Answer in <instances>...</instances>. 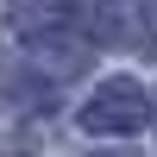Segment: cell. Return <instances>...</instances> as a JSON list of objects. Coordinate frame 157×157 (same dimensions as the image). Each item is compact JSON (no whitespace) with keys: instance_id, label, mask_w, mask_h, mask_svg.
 I'll return each mask as SVG.
<instances>
[{"instance_id":"obj_4","label":"cell","mask_w":157,"mask_h":157,"mask_svg":"<svg viewBox=\"0 0 157 157\" xmlns=\"http://www.w3.org/2000/svg\"><path fill=\"white\" fill-rule=\"evenodd\" d=\"M113 157H126V151H113Z\"/></svg>"},{"instance_id":"obj_2","label":"cell","mask_w":157,"mask_h":157,"mask_svg":"<svg viewBox=\"0 0 157 157\" xmlns=\"http://www.w3.org/2000/svg\"><path fill=\"white\" fill-rule=\"evenodd\" d=\"M82 13H88V0H6V32L19 44L25 38H63V32H82Z\"/></svg>"},{"instance_id":"obj_1","label":"cell","mask_w":157,"mask_h":157,"mask_svg":"<svg viewBox=\"0 0 157 157\" xmlns=\"http://www.w3.org/2000/svg\"><path fill=\"white\" fill-rule=\"evenodd\" d=\"M82 132H94V138H126V132H145V120H151V94L132 82V75H113V82H101L94 94L82 101Z\"/></svg>"},{"instance_id":"obj_3","label":"cell","mask_w":157,"mask_h":157,"mask_svg":"<svg viewBox=\"0 0 157 157\" xmlns=\"http://www.w3.org/2000/svg\"><path fill=\"white\" fill-rule=\"evenodd\" d=\"M0 157H32V145H25V138H13V145H0Z\"/></svg>"}]
</instances>
